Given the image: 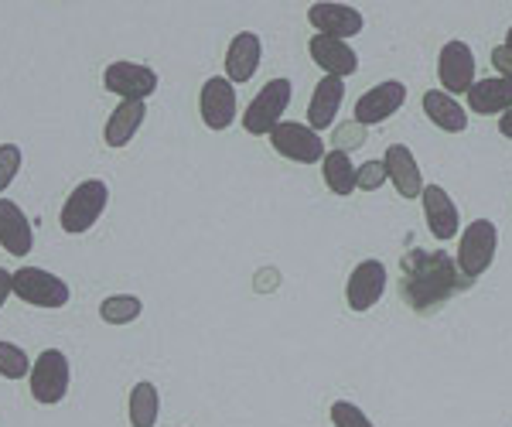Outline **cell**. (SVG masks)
I'll list each match as a JSON object with an SVG mask.
<instances>
[{
    "label": "cell",
    "mask_w": 512,
    "mask_h": 427,
    "mask_svg": "<svg viewBox=\"0 0 512 427\" xmlns=\"http://www.w3.org/2000/svg\"><path fill=\"white\" fill-rule=\"evenodd\" d=\"M458 277H461V270L448 253L414 250L403 257L400 294L414 311H434L458 291Z\"/></svg>",
    "instance_id": "1"
},
{
    "label": "cell",
    "mask_w": 512,
    "mask_h": 427,
    "mask_svg": "<svg viewBox=\"0 0 512 427\" xmlns=\"http://www.w3.org/2000/svg\"><path fill=\"white\" fill-rule=\"evenodd\" d=\"M106 205H110V185H106L103 178H86V182H79L69 192V199L62 202V212H59L62 233H69V236L89 233V229L103 219Z\"/></svg>",
    "instance_id": "2"
},
{
    "label": "cell",
    "mask_w": 512,
    "mask_h": 427,
    "mask_svg": "<svg viewBox=\"0 0 512 427\" xmlns=\"http://www.w3.org/2000/svg\"><path fill=\"white\" fill-rule=\"evenodd\" d=\"M291 100H294V82L284 76L270 79L243 110V130L250 137H270L284 123V113Z\"/></svg>",
    "instance_id": "3"
},
{
    "label": "cell",
    "mask_w": 512,
    "mask_h": 427,
    "mask_svg": "<svg viewBox=\"0 0 512 427\" xmlns=\"http://www.w3.org/2000/svg\"><path fill=\"white\" fill-rule=\"evenodd\" d=\"M495 253H499V226L492 219H475L461 229L458 236V264L465 281H478L482 274H489V267L495 264Z\"/></svg>",
    "instance_id": "4"
},
{
    "label": "cell",
    "mask_w": 512,
    "mask_h": 427,
    "mask_svg": "<svg viewBox=\"0 0 512 427\" xmlns=\"http://www.w3.org/2000/svg\"><path fill=\"white\" fill-rule=\"evenodd\" d=\"M69 383H72L69 356H65L62 349L38 352V359L31 363V376H28L31 397H35L41 407H55L69 397Z\"/></svg>",
    "instance_id": "5"
},
{
    "label": "cell",
    "mask_w": 512,
    "mask_h": 427,
    "mask_svg": "<svg viewBox=\"0 0 512 427\" xmlns=\"http://www.w3.org/2000/svg\"><path fill=\"white\" fill-rule=\"evenodd\" d=\"M437 82L448 96H468V89L478 82V62H475V52L468 41L461 38H451L441 45L437 52Z\"/></svg>",
    "instance_id": "6"
},
{
    "label": "cell",
    "mask_w": 512,
    "mask_h": 427,
    "mask_svg": "<svg viewBox=\"0 0 512 427\" xmlns=\"http://www.w3.org/2000/svg\"><path fill=\"white\" fill-rule=\"evenodd\" d=\"M14 294L31 308H48V311H59L69 305L72 291L69 284L62 281L59 274L45 267H21L14 270Z\"/></svg>",
    "instance_id": "7"
},
{
    "label": "cell",
    "mask_w": 512,
    "mask_h": 427,
    "mask_svg": "<svg viewBox=\"0 0 512 427\" xmlns=\"http://www.w3.org/2000/svg\"><path fill=\"white\" fill-rule=\"evenodd\" d=\"M267 141L280 158L294 161V164H321L328 154L325 137H321L318 130H311L308 123H297V120H284Z\"/></svg>",
    "instance_id": "8"
},
{
    "label": "cell",
    "mask_w": 512,
    "mask_h": 427,
    "mask_svg": "<svg viewBox=\"0 0 512 427\" xmlns=\"http://www.w3.org/2000/svg\"><path fill=\"white\" fill-rule=\"evenodd\" d=\"M386 284H390V274H386L383 260H376V257L359 260V264L352 267L349 281H345V305H349V311H355V315H366V311H373L379 301H383Z\"/></svg>",
    "instance_id": "9"
},
{
    "label": "cell",
    "mask_w": 512,
    "mask_h": 427,
    "mask_svg": "<svg viewBox=\"0 0 512 427\" xmlns=\"http://www.w3.org/2000/svg\"><path fill=\"white\" fill-rule=\"evenodd\" d=\"M161 86V76L144 62H110L103 69V89L120 100H140L147 103Z\"/></svg>",
    "instance_id": "10"
},
{
    "label": "cell",
    "mask_w": 512,
    "mask_h": 427,
    "mask_svg": "<svg viewBox=\"0 0 512 427\" xmlns=\"http://www.w3.org/2000/svg\"><path fill=\"white\" fill-rule=\"evenodd\" d=\"M403 103H407V86L400 79H383L355 100L352 120L362 127H379V123L393 120L403 110Z\"/></svg>",
    "instance_id": "11"
},
{
    "label": "cell",
    "mask_w": 512,
    "mask_h": 427,
    "mask_svg": "<svg viewBox=\"0 0 512 427\" xmlns=\"http://www.w3.org/2000/svg\"><path fill=\"white\" fill-rule=\"evenodd\" d=\"M308 24L315 28V35L352 41L355 35L366 31V18H362L359 7L338 4V0H318L308 7Z\"/></svg>",
    "instance_id": "12"
},
{
    "label": "cell",
    "mask_w": 512,
    "mask_h": 427,
    "mask_svg": "<svg viewBox=\"0 0 512 427\" xmlns=\"http://www.w3.org/2000/svg\"><path fill=\"white\" fill-rule=\"evenodd\" d=\"M198 113L209 130H229L239 117V96L236 86L226 76H212L202 82L198 93Z\"/></svg>",
    "instance_id": "13"
},
{
    "label": "cell",
    "mask_w": 512,
    "mask_h": 427,
    "mask_svg": "<svg viewBox=\"0 0 512 427\" xmlns=\"http://www.w3.org/2000/svg\"><path fill=\"white\" fill-rule=\"evenodd\" d=\"M420 205H424V223L437 243H448L454 236H461V209L451 199L448 188L431 182L424 188V195H420Z\"/></svg>",
    "instance_id": "14"
},
{
    "label": "cell",
    "mask_w": 512,
    "mask_h": 427,
    "mask_svg": "<svg viewBox=\"0 0 512 427\" xmlns=\"http://www.w3.org/2000/svg\"><path fill=\"white\" fill-rule=\"evenodd\" d=\"M383 164H386V171H390V185L396 188V195H400V199L414 202V199L424 195V188H427L424 171H420L417 154L410 151L407 144H390V147H386Z\"/></svg>",
    "instance_id": "15"
},
{
    "label": "cell",
    "mask_w": 512,
    "mask_h": 427,
    "mask_svg": "<svg viewBox=\"0 0 512 427\" xmlns=\"http://www.w3.org/2000/svg\"><path fill=\"white\" fill-rule=\"evenodd\" d=\"M308 55L311 62L321 69V76H335V79H349L359 72V55L349 41L325 38V35H311L308 41Z\"/></svg>",
    "instance_id": "16"
},
{
    "label": "cell",
    "mask_w": 512,
    "mask_h": 427,
    "mask_svg": "<svg viewBox=\"0 0 512 427\" xmlns=\"http://www.w3.org/2000/svg\"><path fill=\"white\" fill-rule=\"evenodd\" d=\"M260 62H263V41L256 31H239V35L229 41L226 48V79L233 82V86H243V82H250L256 72H260Z\"/></svg>",
    "instance_id": "17"
},
{
    "label": "cell",
    "mask_w": 512,
    "mask_h": 427,
    "mask_svg": "<svg viewBox=\"0 0 512 427\" xmlns=\"http://www.w3.org/2000/svg\"><path fill=\"white\" fill-rule=\"evenodd\" d=\"M342 100H345V79L321 76L318 86L311 89V100H308V127L318 130V134H325L328 127H335Z\"/></svg>",
    "instance_id": "18"
},
{
    "label": "cell",
    "mask_w": 512,
    "mask_h": 427,
    "mask_svg": "<svg viewBox=\"0 0 512 427\" xmlns=\"http://www.w3.org/2000/svg\"><path fill=\"white\" fill-rule=\"evenodd\" d=\"M420 106H424V117L431 120L441 134H465L468 120H472L468 106L461 100H454V96H448L444 89H427Z\"/></svg>",
    "instance_id": "19"
},
{
    "label": "cell",
    "mask_w": 512,
    "mask_h": 427,
    "mask_svg": "<svg viewBox=\"0 0 512 427\" xmlns=\"http://www.w3.org/2000/svg\"><path fill=\"white\" fill-rule=\"evenodd\" d=\"M0 246L11 257H28L35 250V229L21 212V205L11 199H0Z\"/></svg>",
    "instance_id": "20"
},
{
    "label": "cell",
    "mask_w": 512,
    "mask_h": 427,
    "mask_svg": "<svg viewBox=\"0 0 512 427\" xmlns=\"http://www.w3.org/2000/svg\"><path fill=\"white\" fill-rule=\"evenodd\" d=\"M468 113L475 117H502V113L512 110V82L509 79H478L465 96Z\"/></svg>",
    "instance_id": "21"
},
{
    "label": "cell",
    "mask_w": 512,
    "mask_h": 427,
    "mask_svg": "<svg viewBox=\"0 0 512 427\" xmlns=\"http://www.w3.org/2000/svg\"><path fill=\"white\" fill-rule=\"evenodd\" d=\"M144 120H147V103H140V100H120V103H117V110H113L110 117H106L103 144H106V147H113V151L127 147V144L140 134Z\"/></svg>",
    "instance_id": "22"
},
{
    "label": "cell",
    "mask_w": 512,
    "mask_h": 427,
    "mask_svg": "<svg viewBox=\"0 0 512 427\" xmlns=\"http://www.w3.org/2000/svg\"><path fill=\"white\" fill-rule=\"evenodd\" d=\"M355 171H359V164L352 161V154L345 151H328L325 161H321V182H325V188L332 195H338V199H349V195L355 192Z\"/></svg>",
    "instance_id": "23"
},
{
    "label": "cell",
    "mask_w": 512,
    "mask_h": 427,
    "mask_svg": "<svg viewBox=\"0 0 512 427\" xmlns=\"http://www.w3.org/2000/svg\"><path fill=\"white\" fill-rule=\"evenodd\" d=\"M127 417H130V427H158L161 393H158V387H154L151 380L134 383L130 400H127Z\"/></svg>",
    "instance_id": "24"
},
{
    "label": "cell",
    "mask_w": 512,
    "mask_h": 427,
    "mask_svg": "<svg viewBox=\"0 0 512 427\" xmlns=\"http://www.w3.org/2000/svg\"><path fill=\"white\" fill-rule=\"evenodd\" d=\"M140 315H144V301H140L137 294H110V298H103V305H99V318H103L106 325H130V322H137Z\"/></svg>",
    "instance_id": "25"
},
{
    "label": "cell",
    "mask_w": 512,
    "mask_h": 427,
    "mask_svg": "<svg viewBox=\"0 0 512 427\" xmlns=\"http://www.w3.org/2000/svg\"><path fill=\"white\" fill-rule=\"evenodd\" d=\"M0 376L4 380H24V376H31L28 352L14 346V342H0Z\"/></svg>",
    "instance_id": "26"
},
{
    "label": "cell",
    "mask_w": 512,
    "mask_h": 427,
    "mask_svg": "<svg viewBox=\"0 0 512 427\" xmlns=\"http://www.w3.org/2000/svg\"><path fill=\"white\" fill-rule=\"evenodd\" d=\"M328 417H332L335 427H376L373 417L359 404H352V400H335V404L328 407Z\"/></svg>",
    "instance_id": "27"
},
{
    "label": "cell",
    "mask_w": 512,
    "mask_h": 427,
    "mask_svg": "<svg viewBox=\"0 0 512 427\" xmlns=\"http://www.w3.org/2000/svg\"><path fill=\"white\" fill-rule=\"evenodd\" d=\"M386 182H390V171H386L383 158L359 164V171H355V188H359V192H379Z\"/></svg>",
    "instance_id": "28"
},
{
    "label": "cell",
    "mask_w": 512,
    "mask_h": 427,
    "mask_svg": "<svg viewBox=\"0 0 512 427\" xmlns=\"http://www.w3.org/2000/svg\"><path fill=\"white\" fill-rule=\"evenodd\" d=\"M21 164H24V154L18 144H0V192H7V188L14 185Z\"/></svg>",
    "instance_id": "29"
},
{
    "label": "cell",
    "mask_w": 512,
    "mask_h": 427,
    "mask_svg": "<svg viewBox=\"0 0 512 427\" xmlns=\"http://www.w3.org/2000/svg\"><path fill=\"white\" fill-rule=\"evenodd\" d=\"M332 144H335V151H345V154H352L355 147H362L366 144V127L362 123H342V127L335 130V137H332Z\"/></svg>",
    "instance_id": "30"
},
{
    "label": "cell",
    "mask_w": 512,
    "mask_h": 427,
    "mask_svg": "<svg viewBox=\"0 0 512 427\" xmlns=\"http://www.w3.org/2000/svg\"><path fill=\"white\" fill-rule=\"evenodd\" d=\"M489 59H492L495 76H499V79H509V82H512V48H509V45H495Z\"/></svg>",
    "instance_id": "31"
},
{
    "label": "cell",
    "mask_w": 512,
    "mask_h": 427,
    "mask_svg": "<svg viewBox=\"0 0 512 427\" xmlns=\"http://www.w3.org/2000/svg\"><path fill=\"white\" fill-rule=\"evenodd\" d=\"M11 294H14V274L0 267V308L7 305V298H11Z\"/></svg>",
    "instance_id": "32"
},
{
    "label": "cell",
    "mask_w": 512,
    "mask_h": 427,
    "mask_svg": "<svg viewBox=\"0 0 512 427\" xmlns=\"http://www.w3.org/2000/svg\"><path fill=\"white\" fill-rule=\"evenodd\" d=\"M499 134L506 137V141H512V110L499 117Z\"/></svg>",
    "instance_id": "33"
},
{
    "label": "cell",
    "mask_w": 512,
    "mask_h": 427,
    "mask_svg": "<svg viewBox=\"0 0 512 427\" xmlns=\"http://www.w3.org/2000/svg\"><path fill=\"white\" fill-rule=\"evenodd\" d=\"M502 45H509V48H512V28L506 31V41H502Z\"/></svg>",
    "instance_id": "34"
}]
</instances>
